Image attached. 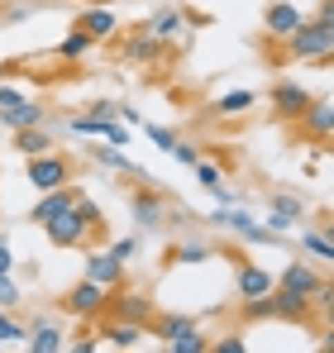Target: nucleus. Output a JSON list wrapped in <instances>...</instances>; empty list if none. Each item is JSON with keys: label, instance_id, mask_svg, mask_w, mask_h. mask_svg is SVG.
Wrapping results in <instances>:
<instances>
[{"label": "nucleus", "instance_id": "obj_1", "mask_svg": "<svg viewBox=\"0 0 334 353\" xmlns=\"http://www.w3.org/2000/svg\"><path fill=\"white\" fill-rule=\"evenodd\" d=\"M286 53L296 62H330L334 53V19H325V14H315V19H301L291 34H286Z\"/></svg>", "mask_w": 334, "mask_h": 353}, {"label": "nucleus", "instance_id": "obj_2", "mask_svg": "<svg viewBox=\"0 0 334 353\" xmlns=\"http://www.w3.org/2000/svg\"><path fill=\"white\" fill-rule=\"evenodd\" d=\"M148 334H158L172 353H206L210 339L201 334V325L191 315H148Z\"/></svg>", "mask_w": 334, "mask_h": 353}, {"label": "nucleus", "instance_id": "obj_3", "mask_svg": "<svg viewBox=\"0 0 334 353\" xmlns=\"http://www.w3.org/2000/svg\"><path fill=\"white\" fill-rule=\"evenodd\" d=\"M24 176H29V186L34 191H53V186H67L72 181V158H62V153H34V158H24Z\"/></svg>", "mask_w": 334, "mask_h": 353}, {"label": "nucleus", "instance_id": "obj_4", "mask_svg": "<svg viewBox=\"0 0 334 353\" xmlns=\"http://www.w3.org/2000/svg\"><path fill=\"white\" fill-rule=\"evenodd\" d=\"M106 296H110V287H101V282H91V277H81L77 287H67L62 292V310L67 315H77V320H91V315H101L106 310Z\"/></svg>", "mask_w": 334, "mask_h": 353}, {"label": "nucleus", "instance_id": "obj_5", "mask_svg": "<svg viewBox=\"0 0 334 353\" xmlns=\"http://www.w3.org/2000/svg\"><path fill=\"white\" fill-rule=\"evenodd\" d=\"M39 230L48 234V243H53V248H86V243H91V230L81 225L77 205H67L62 215H53V220H43Z\"/></svg>", "mask_w": 334, "mask_h": 353}, {"label": "nucleus", "instance_id": "obj_6", "mask_svg": "<svg viewBox=\"0 0 334 353\" xmlns=\"http://www.w3.org/2000/svg\"><path fill=\"white\" fill-rule=\"evenodd\" d=\"M101 315H110V320H134V325H148V315H153V301L144 292H119V287H110V296H106V310Z\"/></svg>", "mask_w": 334, "mask_h": 353}, {"label": "nucleus", "instance_id": "obj_7", "mask_svg": "<svg viewBox=\"0 0 334 353\" xmlns=\"http://www.w3.org/2000/svg\"><path fill=\"white\" fill-rule=\"evenodd\" d=\"M129 215H134V225L139 230H163L167 225V205L158 191H148V186H134L129 191Z\"/></svg>", "mask_w": 334, "mask_h": 353}, {"label": "nucleus", "instance_id": "obj_8", "mask_svg": "<svg viewBox=\"0 0 334 353\" xmlns=\"http://www.w3.org/2000/svg\"><path fill=\"white\" fill-rule=\"evenodd\" d=\"M311 101H315V96H311L301 81H277V86L268 91V105H273V115H277V119H296Z\"/></svg>", "mask_w": 334, "mask_h": 353}, {"label": "nucleus", "instance_id": "obj_9", "mask_svg": "<svg viewBox=\"0 0 334 353\" xmlns=\"http://www.w3.org/2000/svg\"><path fill=\"white\" fill-rule=\"evenodd\" d=\"M210 220H215L220 230H234V234H244L248 243H273V239H277L273 230H268V225H258L253 215H244V210H234V205H220Z\"/></svg>", "mask_w": 334, "mask_h": 353}, {"label": "nucleus", "instance_id": "obj_10", "mask_svg": "<svg viewBox=\"0 0 334 353\" xmlns=\"http://www.w3.org/2000/svg\"><path fill=\"white\" fill-rule=\"evenodd\" d=\"M72 29H81L91 43H106V39H115V29H119V19H115L110 5H91V10H81L77 19H72Z\"/></svg>", "mask_w": 334, "mask_h": 353}, {"label": "nucleus", "instance_id": "obj_11", "mask_svg": "<svg viewBox=\"0 0 334 353\" xmlns=\"http://www.w3.org/2000/svg\"><path fill=\"white\" fill-rule=\"evenodd\" d=\"M224 258H234V268H239V296L248 301V296H268L277 287V277L268 272V268H258V263H248L244 253H224Z\"/></svg>", "mask_w": 334, "mask_h": 353}, {"label": "nucleus", "instance_id": "obj_12", "mask_svg": "<svg viewBox=\"0 0 334 353\" xmlns=\"http://www.w3.org/2000/svg\"><path fill=\"white\" fill-rule=\"evenodd\" d=\"M296 129H301L306 139H315V143H330V134H334V105H330V101H311V105L296 115Z\"/></svg>", "mask_w": 334, "mask_h": 353}, {"label": "nucleus", "instance_id": "obj_13", "mask_svg": "<svg viewBox=\"0 0 334 353\" xmlns=\"http://www.w3.org/2000/svg\"><path fill=\"white\" fill-rule=\"evenodd\" d=\"M277 287H282V292H296V296H311V301H315V292L325 287V277H320L311 263H291V268L277 277Z\"/></svg>", "mask_w": 334, "mask_h": 353}, {"label": "nucleus", "instance_id": "obj_14", "mask_svg": "<svg viewBox=\"0 0 334 353\" xmlns=\"http://www.w3.org/2000/svg\"><path fill=\"white\" fill-rule=\"evenodd\" d=\"M296 24H301V10H296L291 0H273V5L263 10V34H268V39H286Z\"/></svg>", "mask_w": 334, "mask_h": 353}, {"label": "nucleus", "instance_id": "obj_15", "mask_svg": "<svg viewBox=\"0 0 334 353\" xmlns=\"http://www.w3.org/2000/svg\"><path fill=\"white\" fill-rule=\"evenodd\" d=\"M77 196H81V191H77L72 181H67V186H53V191H43V201H39V205L29 210V220H34V225L53 220V215H62L67 205H77Z\"/></svg>", "mask_w": 334, "mask_h": 353}, {"label": "nucleus", "instance_id": "obj_16", "mask_svg": "<svg viewBox=\"0 0 334 353\" xmlns=\"http://www.w3.org/2000/svg\"><path fill=\"white\" fill-rule=\"evenodd\" d=\"M86 277L101 282V287H119V282H124V263L115 258L110 248H106V253H91V258H86Z\"/></svg>", "mask_w": 334, "mask_h": 353}, {"label": "nucleus", "instance_id": "obj_17", "mask_svg": "<svg viewBox=\"0 0 334 353\" xmlns=\"http://www.w3.org/2000/svg\"><path fill=\"white\" fill-rule=\"evenodd\" d=\"M43 119H48V105H39V101H14V105L0 110L5 129H29V124H43Z\"/></svg>", "mask_w": 334, "mask_h": 353}, {"label": "nucleus", "instance_id": "obj_18", "mask_svg": "<svg viewBox=\"0 0 334 353\" xmlns=\"http://www.w3.org/2000/svg\"><path fill=\"white\" fill-rule=\"evenodd\" d=\"M53 148V134L43 124H29V129H14V153L19 158H34V153H48Z\"/></svg>", "mask_w": 334, "mask_h": 353}, {"label": "nucleus", "instance_id": "obj_19", "mask_svg": "<svg viewBox=\"0 0 334 353\" xmlns=\"http://www.w3.org/2000/svg\"><path fill=\"white\" fill-rule=\"evenodd\" d=\"M124 58L129 62H158L163 58V39H153V34L144 29V34H134V39L124 43Z\"/></svg>", "mask_w": 334, "mask_h": 353}, {"label": "nucleus", "instance_id": "obj_20", "mask_svg": "<svg viewBox=\"0 0 334 353\" xmlns=\"http://www.w3.org/2000/svg\"><path fill=\"white\" fill-rule=\"evenodd\" d=\"M248 110H253V91H224L220 101L210 105V115H220V119H239Z\"/></svg>", "mask_w": 334, "mask_h": 353}, {"label": "nucleus", "instance_id": "obj_21", "mask_svg": "<svg viewBox=\"0 0 334 353\" xmlns=\"http://www.w3.org/2000/svg\"><path fill=\"white\" fill-rule=\"evenodd\" d=\"M144 334H148V325H134V320H110L106 325V339H110L115 349H134Z\"/></svg>", "mask_w": 334, "mask_h": 353}, {"label": "nucleus", "instance_id": "obj_22", "mask_svg": "<svg viewBox=\"0 0 334 353\" xmlns=\"http://www.w3.org/2000/svg\"><path fill=\"white\" fill-rule=\"evenodd\" d=\"M181 24H186V14H181V10H158L144 29H148L153 39H177V34H181Z\"/></svg>", "mask_w": 334, "mask_h": 353}, {"label": "nucleus", "instance_id": "obj_23", "mask_svg": "<svg viewBox=\"0 0 334 353\" xmlns=\"http://www.w3.org/2000/svg\"><path fill=\"white\" fill-rule=\"evenodd\" d=\"M77 215H81V225L91 230V239L106 234V210L96 205V201H86V196H77Z\"/></svg>", "mask_w": 334, "mask_h": 353}, {"label": "nucleus", "instance_id": "obj_24", "mask_svg": "<svg viewBox=\"0 0 334 353\" xmlns=\"http://www.w3.org/2000/svg\"><path fill=\"white\" fill-rule=\"evenodd\" d=\"M91 48H96V43H91V39H86L81 29H72V34H67V39L57 43V58H62V62H77V58H86Z\"/></svg>", "mask_w": 334, "mask_h": 353}, {"label": "nucleus", "instance_id": "obj_25", "mask_svg": "<svg viewBox=\"0 0 334 353\" xmlns=\"http://www.w3.org/2000/svg\"><path fill=\"white\" fill-rule=\"evenodd\" d=\"M91 158H96L101 168H115V172H139V168H134L119 148H110V143H91Z\"/></svg>", "mask_w": 334, "mask_h": 353}, {"label": "nucleus", "instance_id": "obj_26", "mask_svg": "<svg viewBox=\"0 0 334 353\" xmlns=\"http://www.w3.org/2000/svg\"><path fill=\"white\" fill-rule=\"evenodd\" d=\"M268 205H273V210H277L282 220H291V225H301V220H306V201H301V196H268Z\"/></svg>", "mask_w": 334, "mask_h": 353}, {"label": "nucleus", "instance_id": "obj_27", "mask_svg": "<svg viewBox=\"0 0 334 353\" xmlns=\"http://www.w3.org/2000/svg\"><path fill=\"white\" fill-rule=\"evenodd\" d=\"M301 248L315 253V258H325V263H334V243L325 230H301Z\"/></svg>", "mask_w": 334, "mask_h": 353}, {"label": "nucleus", "instance_id": "obj_28", "mask_svg": "<svg viewBox=\"0 0 334 353\" xmlns=\"http://www.w3.org/2000/svg\"><path fill=\"white\" fill-rule=\"evenodd\" d=\"M24 339H29V349H34V353H57V349H62V334H57L53 325H39V330L24 334Z\"/></svg>", "mask_w": 334, "mask_h": 353}, {"label": "nucleus", "instance_id": "obj_29", "mask_svg": "<svg viewBox=\"0 0 334 353\" xmlns=\"http://www.w3.org/2000/svg\"><path fill=\"white\" fill-rule=\"evenodd\" d=\"M206 258H215V253H210V243H196V239L172 248V263H206Z\"/></svg>", "mask_w": 334, "mask_h": 353}, {"label": "nucleus", "instance_id": "obj_30", "mask_svg": "<svg viewBox=\"0 0 334 353\" xmlns=\"http://www.w3.org/2000/svg\"><path fill=\"white\" fill-rule=\"evenodd\" d=\"M191 168H196V181H201L206 191H220V186H224V176H220L215 163H191Z\"/></svg>", "mask_w": 334, "mask_h": 353}, {"label": "nucleus", "instance_id": "obj_31", "mask_svg": "<svg viewBox=\"0 0 334 353\" xmlns=\"http://www.w3.org/2000/svg\"><path fill=\"white\" fill-rule=\"evenodd\" d=\"M24 334H29V330H24L19 320H10V315L0 310V344H10V339H24Z\"/></svg>", "mask_w": 334, "mask_h": 353}, {"label": "nucleus", "instance_id": "obj_32", "mask_svg": "<svg viewBox=\"0 0 334 353\" xmlns=\"http://www.w3.org/2000/svg\"><path fill=\"white\" fill-rule=\"evenodd\" d=\"M14 305H19V287H14L10 272H5V277H0V310H14Z\"/></svg>", "mask_w": 334, "mask_h": 353}, {"label": "nucleus", "instance_id": "obj_33", "mask_svg": "<svg viewBox=\"0 0 334 353\" xmlns=\"http://www.w3.org/2000/svg\"><path fill=\"white\" fill-rule=\"evenodd\" d=\"M172 158L191 168V163H201V148H196V143H181V139H177V143H172Z\"/></svg>", "mask_w": 334, "mask_h": 353}, {"label": "nucleus", "instance_id": "obj_34", "mask_svg": "<svg viewBox=\"0 0 334 353\" xmlns=\"http://www.w3.org/2000/svg\"><path fill=\"white\" fill-rule=\"evenodd\" d=\"M144 129H148V139H153L158 148H167V153H172V143H177V134H172V129H163V124H144Z\"/></svg>", "mask_w": 334, "mask_h": 353}, {"label": "nucleus", "instance_id": "obj_35", "mask_svg": "<svg viewBox=\"0 0 334 353\" xmlns=\"http://www.w3.org/2000/svg\"><path fill=\"white\" fill-rule=\"evenodd\" d=\"M134 248H139V239H115V243H110V253L119 258V263H124V258H134Z\"/></svg>", "mask_w": 334, "mask_h": 353}, {"label": "nucleus", "instance_id": "obj_36", "mask_svg": "<svg viewBox=\"0 0 334 353\" xmlns=\"http://www.w3.org/2000/svg\"><path fill=\"white\" fill-rule=\"evenodd\" d=\"M115 110H119L115 101H91V105H86V115H106V119H110Z\"/></svg>", "mask_w": 334, "mask_h": 353}, {"label": "nucleus", "instance_id": "obj_37", "mask_svg": "<svg viewBox=\"0 0 334 353\" xmlns=\"http://www.w3.org/2000/svg\"><path fill=\"white\" fill-rule=\"evenodd\" d=\"M14 101H24V91H19V86H0V110L14 105Z\"/></svg>", "mask_w": 334, "mask_h": 353}, {"label": "nucleus", "instance_id": "obj_38", "mask_svg": "<svg viewBox=\"0 0 334 353\" xmlns=\"http://www.w3.org/2000/svg\"><path fill=\"white\" fill-rule=\"evenodd\" d=\"M215 349H220V353H244V339H239V334H229V339H220Z\"/></svg>", "mask_w": 334, "mask_h": 353}, {"label": "nucleus", "instance_id": "obj_39", "mask_svg": "<svg viewBox=\"0 0 334 353\" xmlns=\"http://www.w3.org/2000/svg\"><path fill=\"white\" fill-rule=\"evenodd\" d=\"M10 268H14V258H10V243H5V239H0V277H5V272H10Z\"/></svg>", "mask_w": 334, "mask_h": 353}, {"label": "nucleus", "instance_id": "obj_40", "mask_svg": "<svg viewBox=\"0 0 334 353\" xmlns=\"http://www.w3.org/2000/svg\"><path fill=\"white\" fill-rule=\"evenodd\" d=\"M5 72H10V67H0V77H5Z\"/></svg>", "mask_w": 334, "mask_h": 353}]
</instances>
